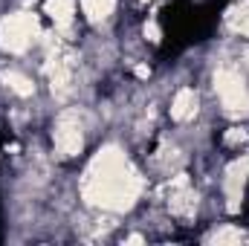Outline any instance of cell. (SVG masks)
Returning <instances> with one entry per match:
<instances>
[{
    "label": "cell",
    "instance_id": "1",
    "mask_svg": "<svg viewBox=\"0 0 249 246\" xmlns=\"http://www.w3.org/2000/svg\"><path fill=\"white\" fill-rule=\"evenodd\" d=\"M139 191H142V180L122 154L116 148L99 151V157L87 168L84 200L107 211H124L136 203Z\"/></svg>",
    "mask_w": 249,
    "mask_h": 246
},
{
    "label": "cell",
    "instance_id": "2",
    "mask_svg": "<svg viewBox=\"0 0 249 246\" xmlns=\"http://www.w3.org/2000/svg\"><path fill=\"white\" fill-rule=\"evenodd\" d=\"M35 35H38V20L26 12L9 15L0 20V47L6 53H23Z\"/></svg>",
    "mask_w": 249,
    "mask_h": 246
},
{
    "label": "cell",
    "instance_id": "3",
    "mask_svg": "<svg viewBox=\"0 0 249 246\" xmlns=\"http://www.w3.org/2000/svg\"><path fill=\"white\" fill-rule=\"evenodd\" d=\"M214 90L229 113H247L249 110V87L244 84L241 72L232 67H223L214 72Z\"/></svg>",
    "mask_w": 249,
    "mask_h": 246
},
{
    "label": "cell",
    "instance_id": "4",
    "mask_svg": "<svg viewBox=\"0 0 249 246\" xmlns=\"http://www.w3.org/2000/svg\"><path fill=\"white\" fill-rule=\"evenodd\" d=\"M53 139H55V148H58L61 157H75L84 145L78 116L75 113H61V119L55 122V130H53Z\"/></svg>",
    "mask_w": 249,
    "mask_h": 246
},
{
    "label": "cell",
    "instance_id": "5",
    "mask_svg": "<svg viewBox=\"0 0 249 246\" xmlns=\"http://www.w3.org/2000/svg\"><path fill=\"white\" fill-rule=\"evenodd\" d=\"M168 206H171V211L180 214V217L194 214V209H197V194L191 191L186 174H180V177L171 180V185H168Z\"/></svg>",
    "mask_w": 249,
    "mask_h": 246
},
{
    "label": "cell",
    "instance_id": "6",
    "mask_svg": "<svg viewBox=\"0 0 249 246\" xmlns=\"http://www.w3.org/2000/svg\"><path fill=\"white\" fill-rule=\"evenodd\" d=\"M247 177H249V157L235 159V162L229 165V171H226V197H229V211H238Z\"/></svg>",
    "mask_w": 249,
    "mask_h": 246
},
{
    "label": "cell",
    "instance_id": "7",
    "mask_svg": "<svg viewBox=\"0 0 249 246\" xmlns=\"http://www.w3.org/2000/svg\"><path fill=\"white\" fill-rule=\"evenodd\" d=\"M197 93L191 87H183L177 96H174V105H171V119L174 122H188L197 116Z\"/></svg>",
    "mask_w": 249,
    "mask_h": 246
},
{
    "label": "cell",
    "instance_id": "8",
    "mask_svg": "<svg viewBox=\"0 0 249 246\" xmlns=\"http://www.w3.org/2000/svg\"><path fill=\"white\" fill-rule=\"evenodd\" d=\"M47 75H50V84H53V93H67L70 90V64L64 61L61 55H50L47 61Z\"/></svg>",
    "mask_w": 249,
    "mask_h": 246
},
{
    "label": "cell",
    "instance_id": "9",
    "mask_svg": "<svg viewBox=\"0 0 249 246\" xmlns=\"http://www.w3.org/2000/svg\"><path fill=\"white\" fill-rule=\"evenodd\" d=\"M47 15L55 20L58 29H70L75 18V0H47Z\"/></svg>",
    "mask_w": 249,
    "mask_h": 246
},
{
    "label": "cell",
    "instance_id": "10",
    "mask_svg": "<svg viewBox=\"0 0 249 246\" xmlns=\"http://www.w3.org/2000/svg\"><path fill=\"white\" fill-rule=\"evenodd\" d=\"M113 6H116V0H81V9H84L87 20H93V23L107 20L110 12H113Z\"/></svg>",
    "mask_w": 249,
    "mask_h": 246
},
{
    "label": "cell",
    "instance_id": "11",
    "mask_svg": "<svg viewBox=\"0 0 249 246\" xmlns=\"http://www.w3.org/2000/svg\"><path fill=\"white\" fill-rule=\"evenodd\" d=\"M226 23H229V29H232V32L249 35V3H241V6H235V9H229Z\"/></svg>",
    "mask_w": 249,
    "mask_h": 246
},
{
    "label": "cell",
    "instance_id": "12",
    "mask_svg": "<svg viewBox=\"0 0 249 246\" xmlns=\"http://www.w3.org/2000/svg\"><path fill=\"white\" fill-rule=\"evenodd\" d=\"M3 81H6V87L12 90V93H18V96H32V81L26 78V75H20V72H15V70H6L3 75H0Z\"/></svg>",
    "mask_w": 249,
    "mask_h": 246
},
{
    "label": "cell",
    "instance_id": "13",
    "mask_svg": "<svg viewBox=\"0 0 249 246\" xmlns=\"http://www.w3.org/2000/svg\"><path fill=\"white\" fill-rule=\"evenodd\" d=\"M206 241H209V244H238V241H244V235H241L238 229H220V232L209 235Z\"/></svg>",
    "mask_w": 249,
    "mask_h": 246
},
{
    "label": "cell",
    "instance_id": "14",
    "mask_svg": "<svg viewBox=\"0 0 249 246\" xmlns=\"http://www.w3.org/2000/svg\"><path fill=\"white\" fill-rule=\"evenodd\" d=\"M145 38H148V41H154V44L160 41V29H157V23H154V20H151V23H145Z\"/></svg>",
    "mask_w": 249,
    "mask_h": 246
},
{
    "label": "cell",
    "instance_id": "15",
    "mask_svg": "<svg viewBox=\"0 0 249 246\" xmlns=\"http://www.w3.org/2000/svg\"><path fill=\"white\" fill-rule=\"evenodd\" d=\"M244 139H247V133H244L241 127H235L232 133H226V142H229V145H235V142H244Z\"/></svg>",
    "mask_w": 249,
    "mask_h": 246
}]
</instances>
